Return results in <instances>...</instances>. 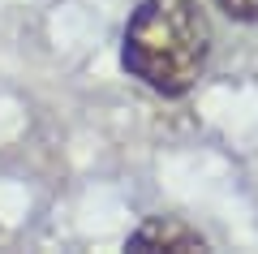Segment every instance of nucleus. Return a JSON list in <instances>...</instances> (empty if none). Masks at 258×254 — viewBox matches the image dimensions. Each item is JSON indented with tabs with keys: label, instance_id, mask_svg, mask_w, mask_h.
<instances>
[{
	"label": "nucleus",
	"instance_id": "f257e3e1",
	"mask_svg": "<svg viewBox=\"0 0 258 254\" xmlns=\"http://www.w3.org/2000/svg\"><path fill=\"white\" fill-rule=\"evenodd\" d=\"M211 61V22L198 0H142L120 35V65L147 91L181 99Z\"/></svg>",
	"mask_w": 258,
	"mask_h": 254
},
{
	"label": "nucleus",
	"instance_id": "f03ea898",
	"mask_svg": "<svg viewBox=\"0 0 258 254\" xmlns=\"http://www.w3.org/2000/svg\"><path fill=\"white\" fill-rule=\"evenodd\" d=\"M125 250H207V237L181 216H151L129 233Z\"/></svg>",
	"mask_w": 258,
	"mask_h": 254
},
{
	"label": "nucleus",
	"instance_id": "7ed1b4c3",
	"mask_svg": "<svg viewBox=\"0 0 258 254\" xmlns=\"http://www.w3.org/2000/svg\"><path fill=\"white\" fill-rule=\"evenodd\" d=\"M215 9L228 22H241V26H254L258 22V0H215Z\"/></svg>",
	"mask_w": 258,
	"mask_h": 254
}]
</instances>
